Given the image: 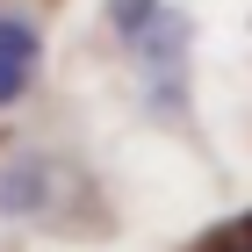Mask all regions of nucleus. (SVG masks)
<instances>
[{"mask_svg":"<svg viewBox=\"0 0 252 252\" xmlns=\"http://www.w3.org/2000/svg\"><path fill=\"white\" fill-rule=\"evenodd\" d=\"M108 22H116L123 36H144L158 22V0H108Z\"/></svg>","mask_w":252,"mask_h":252,"instance_id":"3","label":"nucleus"},{"mask_svg":"<svg viewBox=\"0 0 252 252\" xmlns=\"http://www.w3.org/2000/svg\"><path fill=\"white\" fill-rule=\"evenodd\" d=\"M188 252H252V209L231 216V223H216V231H202Z\"/></svg>","mask_w":252,"mask_h":252,"instance_id":"2","label":"nucleus"},{"mask_svg":"<svg viewBox=\"0 0 252 252\" xmlns=\"http://www.w3.org/2000/svg\"><path fill=\"white\" fill-rule=\"evenodd\" d=\"M36 58H43L36 29H29V22H15V15H0V108L29 94V79H36Z\"/></svg>","mask_w":252,"mask_h":252,"instance_id":"1","label":"nucleus"}]
</instances>
